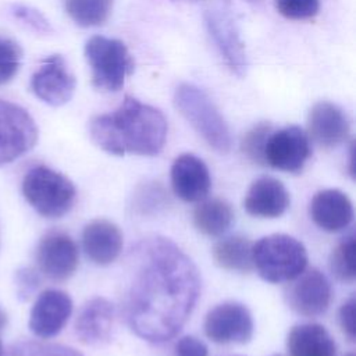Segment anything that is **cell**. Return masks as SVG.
Masks as SVG:
<instances>
[{"instance_id":"cell-1","label":"cell","mask_w":356,"mask_h":356,"mask_svg":"<svg viewBox=\"0 0 356 356\" xmlns=\"http://www.w3.org/2000/svg\"><path fill=\"white\" fill-rule=\"evenodd\" d=\"M122 312L139 338L161 343L174 338L200 295V275L191 257L171 239L149 235L128 253Z\"/></svg>"},{"instance_id":"cell-2","label":"cell","mask_w":356,"mask_h":356,"mask_svg":"<svg viewBox=\"0 0 356 356\" xmlns=\"http://www.w3.org/2000/svg\"><path fill=\"white\" fill-rule=\"evenodd\" d=\"M89 136L108 154L156 156L167 139V121L159 108L125 96L117 110L90 120Z\"/></svg>"},{"instance_id":"cell-3","label":"cell","mask_w":356,"mask_h":356,"mask_svg":"<svg viewBox=\"0 0 356 356\" xmlns=\"http://www.w3.org/2000/svg\"><path fill=\"white\" fill-rule=\"evenodd\" d=\"M178 113L195 132L217 153L225 154L232 147L229 128L211 99L192 83H181L174 93Z\"/></svg>"},{"instance_id":"cell-4","label":"cell","mask_w":356,"mask_h":356,"mask_svg":"<svg viewBox=\"0 0 356 356\" xmlns=\"http://www.w3.org/2000/svg\"><path fill=\"white\" fill-rule=\"evenodd\" d=\"M253 268L271 284L289 282L307 267V250L296 238L271 234L260 238L252 248Z\"/></svg>"},{"instance_id":"cell-5","label":"cell","mask_w":356,"mask_h":356,"mask_svg":"<svg viewBox=\"0 0 356 356\" xmlns=\"http://www.w3.org/2000/svg\"><path fill=\"white\" fill-rule=\"evenodd\" d=\"M22 195L40 216L58 218L72 209L76 189L61 172L47 165H36L22 179Z\"/></svg>"},{"instance_id":"cell-6","label":"cell","mask_w":356,"mask_h":356,"mask_svg":"<svg viewBox=\"0 0 356 356\" xmlns=\"http://www.w3.org/2000/svg\"><path fill=\"white\" fill-rule=\"evenodd\" d=\"M85 58L92 71V83L102 92H118L134 72V60L118 39L92 36L85 44Z\"/></svg>"},{"instance_id":"cell-7","label":"cell","mask_w":356,"mask_h":356,"mask_svg":"<svg viewBox=\"0 0 356 356\" xmlns=\"http://www.w3.org/2000/svg\"><path fill=\"white\" fill-rule=\"evenodd\" d=\"M38 140V127L21 106L0 99V165L29 152Z\"/></svg>"},{"instance_id":"cell-8","label":"cell","mask_w":356,"mask_h":356,"mask_svg":"<svg viewBox=\"0 0 356 356\" xmlns=\"http://www.w3.org/2000/svg\"><path fill=\"white\" fill-rule=\"evenodd\" d=\"M310 156V139L298 125L271 131L264 146V165L285 172H300Z\"/></svg>"},{"instance_id":"cell-9","label":"cell","mask_w":356,"mask_h":356,"mask_svg":"<svg viewBox=\"0 0 356 356\" xmlns=\"http://www.w3.org/2000/svg\"><path fill=\"white\" fill-rule=\"evenodd\" d=\"M206 337L221 345L248 343L253 337V318L249 309L239 302H222L206 314Z\"/></svg>"},{"instance_id":"cell-10","label":"cell","mask_w":356,"mask_h":356,"mask_svg":"<svg viewBox=\"0 0 356 356\" xmlns=\"http://www.w3.org/2000/svg\"><path fill=\"white\" fill-rule=\"evenodd\" d=\"M289 282L285 289V300L295 313L305 317H317L328 310L332 289L328 278L318 268L306 267Z\"/></svg>"},{"instance_id":"cell-11","label":"cell","mask_w":356,"mask_h":356,"mask_svg":"<svg viewBox=\"0 0 356 356\" xmlns=\"http://www.w3.org/2000/svg\"><path fill=\"white\" fill-rule=\"evenodd\" d=\"M31 89L49 106L58 107L68 103L75 92V78L64 57L53 54L44 58L31 78Z\"/></svg>"},{"instance_id":"cell-12","label":"cell","mask_w":356,"mask_h":356,"mask_svg":"<svg viewBox=\"0 0 356 356\" xmlns=\"http://www.w3.org/2000/svg\"><path fill=\"white\" fill-rule=\"evenodd\" d=\"M78 259L76 243L63 231L47 232L36 248L38 267L53 281L68 280L78 267Z\"/></svg>"},{"instance_id":"cell-13","label":"cell","mask_w":356,"mask_h":356,"mask_svg":"<svg viewBox=\"0 0 356 356\" xmlns=\"http://www.w3.org/2000/svg\"><path fill=\"white\" fill-rule=\"evenodd\" d=\"M204 24L225 65L236 76H243L246 74L248 60L232 17L224 10L211 8L204 13Z\"/></svg>"},{"instance_id":"cell-14","label":"cell","mask_w":356,"mask_h":356,"mask_svg":"<svg viewBox=\"0 0 356 356\" xmlns=\"http://www.w3.org/2000/svg\"><path fill=\"white\" fill-rule=\"evenodd\" d=\"M72 313L70 295L60 289H46L35 300L29 314V328L39 338L56 337Z\"/></svg>"},{"instance_id":"cell-15","label":"cell","mask_w":356,"mask_h":356,"mask_svg":"<svg viewBox=\"0 0 356 356\" xmlns=\"http://www.w3.org/2000/svg\"><path fill=\"white\" fill-rule=\"evenodd\" d=\"M350 134V121L346 113L331 102L316 103L307 115V136L324 149L343 143Z\"/></svg>"},{"instance_id":"cell-16","label":"cell","mask_w":356,"mask_h":356,"mask_svg":"<svg viewBox=\"0 0 356 356\" xmlns=\"http://www.w3.org/2000/svg\"><path fill=\"white\" fill-rule=\"evenodd\" d=\"M170 178L174 193L184 202H200L211 188L206 163L192 153H182L172 161Z\"/></svg>"},{"instance_id":"cell-17","label":"cell","mask_w":356,"mask_h":356,"mask_svg":"<svg viewBox=\"0 0 356 356\" xmlns=\"http://www.w3.org/2000/svg\"><path fill=\"white\" fill-rule=\"evenodd\" d=\"M115 320L114 305L102 296L82 305L75 318V334L85 345H102L110 341Z\"/></svg>"},{"instance_id":"cell-18","label":"cell","mask_w":356,"mask_h":356,"mask_svg":"<svg viewBox=\"0 0 356 356\" xmlns=\"http://www.w3.org/2000/svg\"><path fill=\"white\" fill-rule=\"evenodd\" d=\"M291 203V196L284 184L270 175L256 178L243 199L248 214L259 218H277L282 216Z\"/></svg>"},{"instance_id":"cell-19","label":"cell","mask_w":356,"mask_h":356,"mask_svg":"<svg viewBox=\"0 0 356 356\" xmlns=\"http://www.w3.org/2000/svg\"><path fill=\"white\" fill-rule=\"evenodd\" d=\"M309 214L323 231L339 232L353 221V204L346 193L339 189L318 191L310 200Z\"/></svg>"},{"instance_id":"cell-20","label":"cell","mask_w":356,"mask_h":356,"mask_svg":"<svg viewBox=\"0 0 356 356\" xmlns=\"http://www.w3.org/2000/svg\"><path fill=\"white\" fill-rule=\"evenodd\" d=\"M82 248L86 257L97 266H108L122 250V232L106 218L89 221L82 231Z\"/></svg>"},{"instance_id":"cell-21","label":"cell","mask_w":356,"mask_h":356,"mask_svg":"<svg viewBox=\"0 0 356 356\" xmlns=\"http://www.w3.org/2000/svg\"><path fill=\"white\" fill-rule=\"evenodd\" d=\"M289 356H335L337 343L330 332L317 323L298 324L286 335Z\"/></svg>"},{"instance_id":"cell-22","label":"cell","mask_w":356,"mask_h":356,"mask_svg":"<svg viewBox=\"0 0 356 356\" xmlns=\"http://www.w3.org/2000/svg\"><path fill=\"white\" fill-rule=\"evenodd\" d=\"M195 228L207 236L222 235L232 224L231 204L221 197H204L193 210Z\"/></svg>"},{"instance_id":"cell-23","label":"cell","mask_w":356,"mask_h":356,"mask_svg":"<svg viewBox=\"0 0 356 356\" xmlns=\"http://www.w3.org/2000/svg\"><path fill=\"white\" fill-rule=\"evenodd\" d=\"M253 243L241 235H232L217 241L211 249L214 263L227 271L250 273L253 270Z\"/></svg>"},{"instance_id":"cell-24","label":"cell","mask_w":356,"mask_h":356,"mask_svg":"<svg viewBox=\"0 0 356 356\" xmlns=\"http://www.w3.org/2000/svg\"><path fill=\"white\" fill-rule=\"evenodd\" d=\"M114 0H65L64 7L68 17L79 26L103 25L111 13Z\"/></svg>"},{"instance_id":"cell-25","label":"cell","mask_w":356,"mask_h":356,"mask_svg":"<svg viewBox=\"0 0 356 356\" xmlns=\"http://www.w3.org/2000/svg\"><path fill=\"white\" fill-rule=\"evenodd\" d=\"M355 249H356V238L355 234L350 232L345 238H342L338 245L332 249L330 254V270L332 275L345 284H353L356 277L355 270Z\"/></svg>"},{"instance_id":"cell-26","label":"cell","mask_w":356,"mask_h":356,"mask_svg":"<svg viewBox=\"0 0 356 356\" xmlns=\"http://www.w3.org/2000/svg\"><path fill=\"white\" fill-rule=\"evenodd\" d=\"M3 356H83L76 349L51 342L19 341L11 345Z\"/></svg>"},{"instance_id":"cell-27","label":"cell","mask_w":356,"mask_h":356,"mask_svg":"<svg viewBox=\"0 0 356 356\" xmlns=\"http://www.w3.org/2000/svg\"><path fill=\"white\" fill-rule=\"evenodd\" d=\"M273 127L268 122H259L245 134L241 142L242 153L253 163L264 165V146Z\"/></svg>"},{"instance_id":"cell-28","label":"cell","mask_w":356,"mask_h":356,"mask_svg":"<svg viewBox=\"0 0 356 356\" xmlns=\"http://www.w3.org/2000/svg\"><path fill=\"white\" fill-rule=\"evenodd\" d=\"M22 51L17 42L0 35V86L10 82L18 72Z\"/></svg>"},{"instance_id":"cell-29","label":"cell","mask_w":356,"mask_h":356,"mask_svg":"<svg viewBox=\"0 0 356 356\" xmlns=\"http://www.w3.org/2000/svg\"><path fill=\"white\" fill-rule=\"evenodd\" d=\"M277 11L288 19H310L320 11V0H274Z\"/></svg>"},{"instance_id":"cell-30","label":"cell","mask_w":356,"mask_h":356,"mask_svg":"<svg viewBox=\"0 0 356 356\" xmlns=\"http://www.w3.org/2000/svg\"><path fill=\"white\" fill-rule=\"evenodd\" d=\"M135 209H138L140 213H149L156 211L157 209L163 207L167 197L160 185L157 182H150V185L142 186L138 193L135 195Z\"/></svg>"},{"instance_id":"cell-31","label":"cell","mask_w":356,"mask_h":356,"mask_svg":"<svg viewBox=\"0 0 356 356\" xmlns=\"http://www.w3.org/2000/svg\"><path fill=\"white\" fill-rule=\"evenodd\" d=\"M13 15L36 32L47 33L51 31V26H50L49 21L44 18V15L42 13H39L36 8H32L29 6L15 4L13 7Z\"/></svg>"},{"instance_id":"cell-32","label":"cell","mask_w":356,"mask_h":356,"mask_svg":"<svg viewBox=\"0 0 356 356\" xmlns=\"http://www.w3.org/2000/svg\"><path fill=\"white\" fill-rule=\"evenodd\" d=\"M40 277L32 267H22L15 271V289L19 300H28L39 288Z\"/></svg>"},{"instance_id":"cell-33","label":"cell","mask_w":356,"mask_h":356,"mask_svg":"<svg viewBox=\"0 0 356 356\" xmlns=\"http://www.w3.org/2000/svg\"><path fill=\"white\" fill-rule=\"evenodd\" d=\"M355 309H356V299L352 295L348 300L342 303L338 312V323L343 332V335L353 342L356 338V327H355Z\"/></svg>"},{"instance_id":"cell-34","label":"cell","mask_w":356,"mask_h":356,"mask_svg":"<svg viewBox=\"0 0 356 356\" xmlns=\"http://www.w3.org/2000/svg\"><path fill=\"white\" fill-rule=\"evenodd\" d=\"M175 356H209L207 346L196 337L185 335L175 343Z\"/></svg>"},{"instance_id":"cell-35","label":"cell","mask_w":356,"mask_h":356,"mask_svg":"<svg viewBox=\"0 0 356 356\" xmlns=\"http://www.w3.org/2000/svg\"><path fill=\"white\" fill-rule=\"evenodd\" d=\"M7 325V314L6 312L0 307V331Z\"/></svg>"},{"instance_id":"cell-36","label":"cell","mask_w":356,"mask_h":356,"mask_svg":"<svg viewBox=\"0 0 356 356\" xmlns=\"http://www.w3.org/2000/svg\"><path fill=\"white\" fill-rule=\"evenodd\" d=\"M174 1H185V3H196V1H202V0H174Z\"/></svg>"},{"instance_id":"cell-37","label":"cell","mask_w":356,"mask_h":356,"mask_svg":"<svg viewBox=\"0 0 356 356\" xmlns=\"http://www.w3.org/2000/svg\"><path fill=\"white\" fill-rule=\"evenodd\" d=\"M4 355V350H3V345H1V341H0V356Z\"/></svg>"},{"instance_id":"cell-38","label":"cell","mask_w":356,"mask_h":356,"mask_svg":"<svg viewBox=\"0 0 356 356\" xmlns=\"http://www.w3.org/2000/svg\"><path fill=\"white\" fill-rule=\"evenodd\" d=\"M345 356H355V353H353V352H349V353H346Z\"/></svg>"},{"instance_id":"cell-39","label":"cell","mask_w":356,"mask_h":356,"mask_svg":"<svg viewBox=\"0 0 356 356\" xmlns=\"http://www.w3.org/2000/svg\"><path fill=\"white\" fill-rule=\"evenodd\" d=\"M273 356H281V355H273Z\"/></svg>"},{"instance_id":"cell-40","label":"cell","mask_w":356,"mask_h":356,"mask_svg":"<svg viewBox=\"0 0 356 356\" xmlns=\"http://www.w3.org/2000/svg\"><path fill=\"white\" fill-rule=\"evenodd\" d=\"M235 356H241V355H235Z\"/></svg>"}]
</instances>
